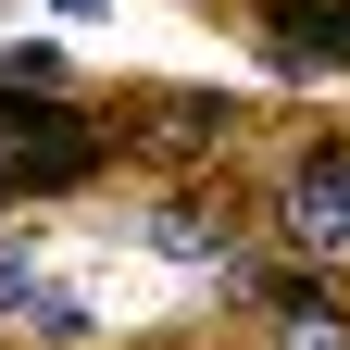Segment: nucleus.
<instances>
[{"mask_svg": "<svg viewBox=\"0 0 350 350\" xmlns=\"http://www.w3.org/2000/svg\"><path fill=\"white\" fill-rule=\"evenodd\" d=\"M288 238H300V250H350V150H313V163H300Z\"/></svg>", "mask_w": 350, "mask_h": 350, "instance_id": "nucleus-1", "label": "nucleus"}, {"mask_svg": "<svg viewBox=\"0 0 350 350\" xmlns=\"http://www.w3.org/2000/svg\"><path fill=\"white\" fill-rule=\"evenodd\" d=\"M262 38H275V63H350V0H300Z\"/></svg>", "mask_w": 350, "mask_h": 350, "instance_id": "nucleus-2", "label": "nucleus"}, {"mask_svg": "<svg viewBox=\"0 0 350 350\" xmlns=\"http://www.w3.org/2000/svg\"><path fill=\"white\" fill-rule=\"evenodd\" d=\"M38 300H51V288H38V238H25V226H0V313L25 325Z\"/></svg>", "mask_w": 350, "mask_h": 350, "instance_id": "nucleus-3", "label": "nucleus"}, {"mask_svg": "<svg viewBox=\"0 0 350 350\" xmlns=\"http://www.w3.org/2000/svg\"><path fill=\"white\" fill-rule=\"evenodd\" d=\"M25 325H38V338H51V350H75V338H88V300H63V288H51V300H38V313H25Z\"/></svg>", "mask_w": 350, "mask_h": 350, "instance_id": "nucleus-4", "label": "nucleus"}, {"mask_svg": "<svg viewBox=\"0 0 350 350\" xmlns=\"http://www.w3.org/2000/svg\"><path fill=\"white\" fill-rule=\"evenodd\" d=\"M51 13H75V25H88V13H100V0H51Z\"/></svg>", "mask_w": 350, "mask_h": 350, "instance_id": "nucleus-5", "label": "nucleus"}]
</instances>
